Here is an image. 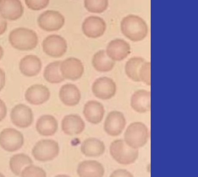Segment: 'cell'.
I'll return each instance as SVG.
<instances>
[{
	"mask_svg": "<svg viewBox=\"0 0 198 177\" xmlns=\"http://www.w3.org/2000/svg\"><path fill=\"white\" fill-rule=\"evenodd\" d=\"M24 9L20 0H0V15L9 21L22 17Z\"/></svg>",
	"mask_w": 198,
	"mask_h": 177,
	"instance_id": "obj_11",
	"label": "cell"
},
{
	"mask_svg": "<svg viewBox=\"0 0 198 177\" xmlns=\"http://www.w3.org/2000/svg\"><path fill=\"white\" fill-rule=\"evenodd\" d=\"M106 53L113 61H122L130 54L131 47L123 39H115L107 45Z\"/></svg>",
	"mask_w": 198,
	"mask_h": 177,
	"instance_id": "obj_15",
	"label": "cell"
},
{
	"mask_svg": "<svg viewBox=\"0 0 198 177\" xmlns=\"http://www.w3.org/2000/svg\"><path fill=\"white\" fill-rule=\"evenodd\" d=\"M8 39L12 47L21 51L33 50L38 43V37L36 32L23 27L15 28L11 31Z\"/></svg>",
	"mask_w": 198,
	"mask_h": 177,
	"instance_id": "obj_2",
	"label": "cell"
},
{
	"mask_svg": "<svg viewBox=\"0 0 198 177\" xmlns=\"http://www.w3.org/2000/svg\"><path fill=\"white\" fill-rule=\"evenodd\" d=\"M28 9L34 11H39L46 9L50 4V0H24Z\"/></svg>",
	"mask_w": 198,
	"mask_h": 177,
	"instance_id": "obj_32",
	"label": "cell"
},
{
	"mask_svg": "<svg viewBox=\"0 0 198 177\" xmlns=\"http://www.w3.org/2000/svg\"><path fill=\"white\" fill-rule=\"evenodd\" d=\"M5 84V74L3 69H0V91L3 89Z\"/></svg>",
	"mask_w": 198,
	"mask_h": 177,
	"instance_id": "obj_36",
	"label": "cell"
},
{
	"mask_svg": "<svg viewBox=\"0 0 198 177\" xmlns=\"http://www.w3.org/2000/svg\"><path fill=\"white\" fill-rule=\"evenodd\" d=\"M110 177H134L133 175L125 169H119L115 170Z\"/></svg>",
	"mask_w": 198,
	"mask_h": 177,
	"instance_id": "obj_33",
	"label": "cell"
},
{
	"mask_svg": "<svg viewBox=\"0 0 198 177\" xmlns=\"http://www.w3.org/2000/svg\"><path fill=\"white\" fill-rule=\"evenodd\" d=\"M126 125V120L120 111H113L107 115L104 123V130L108 135L117 136L120 135Z\"/></svg>",
	"mask_w": 198,
	"mask_h": 177,
	"instance_id": "obj_14",
	"label": "cell"
},
{
	"mask_svg": "<svg viewBox=\"0 0 198 177\" xmlns=\"http://www.w3.org/2000/svg\"><path fill=\"white\" fill-rule=\"evenodd\" d=\"M36 128L41 135L51 136L54 135L57 132L58 122L55 117L51 115H43L38 119Z\"/></svg>",
	"mask_w": 198,
	"mask_h": 177,
	"instance_id": "obj_24",
	"label": "cell"
},
{
	"mask_svg": "<svg viewBox=\"0 0 198 177\" xmlns=\"http://www.w3.org/2000/svg\"><path fill=\"white\" fill-rule=\"evenodd\" d=\"M146 62L145 59L140 57H133L127 61L125 71L126 74L131 79L135 82L140 81L139 71L143 63Z\"/></svg>",
	"mask_w": 198,
	"mask_h": 177,
	"instance_id": "obj_28",
	"label": "cell"
},
{
	"mask_svg": "<svg viewBox=\"0 0 198 177\" xmlns=\"http://www.w3.org/2000/svg\"><path fill=\"white\" fill-rule=\"evenodd\" d=\"M110 154L115 160L121 165H128L137 160L139 151L129 146L123 140L117 139L112 142Z\"/></svg>",
	"mask_w": 198,
	"mask_h": 177,
	"instance_id": "obj_3",
	"label": "cell"
},
{
	"mask_svg": "<svg viewBox=\"0 0 198 177\" xmlns=\"http://www.w3.org/2000/svg\"><path fill=\"white\" fill-rule=\"evenodd\" d=\"M39 27L47 32L61 30L65 23V18L59 11L47 10L39 15L37 19Z\"/></svg>",
	"mask_w": 198,
	"mask_h": 177,
	"instance_id": "obj_6",
	"label": "cell"
},
{
	"mask_svg": "<svg viewBox=\"0 0 198 177\" xmlns=\"http://www.w3.org/2000/svg\"><path fill=\"white\" fill-rule=\"evenodd\" d=\"M59 97L66 106H74L80 102L81 94L80 90L73 84L67 83L61 87L59 91Z\"/></svg>",
	"mask_w": 198,
	"mask_h": 177,
	"instance_id": "obj_22",
	"label": "cell"
},
{
	"mask_svg": "<svg viewBox=\"0 0 198 177\" xmlns=\"http://www.w3.org/2000/svg\"><path fill=\"white\" fill-rule=\"evenodd\" d=\"M81 152L86 156L97 158L104 154L105 146L103 141L95 138H89L82 142Z\"/></svg>",
	"mask_w": 198,
	"mask_h": 177,
	"instance_id": "obj_23",
	"label": "cell"
},
{
	"mask_svg": "<svg viewBox=\"0 0 198 177\" xmlns=\"http://www.w3.org/2000/svg\"><path fill=\"white\" fill-rule=\"evenodd\" d=\"M23 144V134L15 128H5L0 133V146L7 152L18 151L22 148Z\"/></svg>",
	"mask_w": 198,
	"mask_h": 177,
	"instance_id": "obj_7",
	"label": "cell"
},
{
	"mask_svg": "<svg viewBox=\"0 0 198 177\" xmlns=\"http://www.w3.org/2000/svg\"><path fill=\"white\" fill-rule=\"evenodd\" d=\"M33 163V160L28 155L19 153L13 155L10 159L9 166L11 172L17 176H19L25 166Z\"/></svg>",
	"mask_w": 198,
	"mask_h": 177,
	"instance_id": "obj_26",
	"label": "cell"
},
{
	"mask_svg": "<svg viewBox=\"0 0 198 177\" xmlns=\"http://www.w3.org/2000/svg\"><path fill=\"white\" fill-rule=\"evenodd\" d=\"M7 114V107L5 102L0 99V122L5 118Z\"/></svg>",
	"mask_w": 198,
	"mask_h": 177,
	"instance_id": "obj_34",
	"label": "cell"
},
{
	"mask_svg": "<svg viewBox=\"0 0 198 177\" xmlns=\"http://www.w3.org/2000/svg\"><path fill=\"white\" fill-rule=\"evenodd\" d=\"M55 177H70L68 176H67L66 174H58L57 176H55Z\"/></svg>",
	"mask_w": 198,
	"mask_h": 177,
	"instance_id": "obj_38",
	"label": "cell"
},
{
	"mask_svg": "<svg viewBox=\"0 0 198 177\" xmlns=\"http://www.w3.org/2000/svg\"><path fill=\"white\" fill-rule=\"evenodd\" d=\"M0 177H5V176L2 174L0 173Z\"/></svg>",
	"mask_w": 198,
	"mask_h": 177,
	"instance_id": "obj_39",
	"label": "cell"
},
{
	"mask_svg": "<svg viewBox=\"0 0 198 177\" xmlns=\"http://www.w3.org/2000/svg\"><path fill=\"white\" fill-rule=\"evenodd\" d=\"M8 27L7 20L0 15V35H3L7 30Z\"/></svg>",
	"mask_w": 198,
	"mask_h": 177,
	"instance_id": "obj_35",
	"label": "cell"
},
{
	"mask_svg": "<svg viewBox=\"0 0 198 177\" xmlns=\"http://www.w3.org/2000/svg\"><path fill=\"white\" fill-rule=\"evenodd\" d=\"M42 48L47 55L53 58H60L67 50V43L63 37L52 34L46 37L42 42Z\"/></svg>",
	"mask_w": 198,
	"mask_h": 177,
	"instance_id": "obj_8",
	"label": "cell"
},
{
	"mask_svg": "<svg viewBox=\"0 0 198 177\" xmlns=\"http://www.w3.org/2000/svg\"><path fill=\"white\" fill-rule=\"evenodd\" d=\"M148 139V129L143 123H132L124 134V141L133 149H138L144 146Z\"/></svg>",
	"mask_w": 198,
	"mask_h": 177,
	"instance_id": "obj_4",
	"label": "cell"
},
{
	"mask_svg": "<svg viewBox=\"0 0 198 177\" xmlns=\"http://www.w3.org/2000/svg\"><path fill=\"white\" fill-rule=\"evenodd\" d=\"M77 173L80 177H103L104 168L96 160H84L79 164Z\"/></svg>",
	"mask_w": 198,
	"mask_h": 177,
	"instance_id": "obj_18",
	"label": "cell"
},
{
	"mask_svg": "<svg viewBox=\"0 0 198 177\" xmlns=\"http://www.w3.org/2000/svg\"><path fill=\"white\" fill-rule=\"evenodd\" d=\"M139 78L140 81H143L147 85H151V63L148 62H145L141 67L139 71Z\"/></svg>",
	"mask_w": 198,
	"mask_h": 177,
	"instance_id": "obj_31",
	"label": "cell"
},
{
	"mask_svg": "<svg viewBox=\"0 0 198 177\" xmlns=\"http://www.w3.org/2000/svg\"><path fill=\"white\" fill-rule=\"evenodd\" d=\"M50 92L47 87L42 85H34L28 88L25 94V100L30 104L39 105L48 101Z\"/></svg>",
	"mask_w": 198,
	"mask_h": 177,
	"instance_id": "obj_16",
	"label": "cell"
},
{
	"mask_svg": "<svg viewBox=\"0 0 198 177\" xmlns=\"http://www.w3.org/2000/svg\"><path fill=\"white\" fill-rule=\"evenodd\" d=\"M41 67V60L36 55H26L20 62V70L22 74L27 77H34L38 75Z\"/></svg>",
	"mask_w": 198,
	"mask_h": 177,
	"instance_id": "obj_21",
	"label": "cell"
},
{
	"mask_svg": "<svg viewBox=\"0 0 198 177\" xmlns=\"http://www.w3.org/2000/svg\"><path fill=\"white\" fill-rule=\"evenodd\" d=\"M92 63L97 71L108 72L113 69L115 65V62L107 55L106 51L101 50L94 54Z\"/></svg>",
	"mask_w": 198,
	"mask_h": 177,
	"instance_id": "obj_25",
	"label": "cell"
},
{
	"mask_svg": "<svg viewBox=\"0 0 198 177\" xmlns=\"http://www.w3.org/2000/svg\"><path fill=\"white\" fill-rule=\"evenodd\" d=\"M106 29L107 25L104 20L97 16L86 18L82 25L83 33L91 39H96L103 35Z\"/></svg>",
	"mask_w": 198,
	"mask_h": 177,
	"instance_id": "obj_9",
	"label": "cell"
},
{
	"mask_svg": "<svg viewBox=\"0 0 198 177\" xmlns=\"http://www.w3.org/2000/svg\"><path fill=\"white\" fill-rule=\"evenodd\" d=\"M104 106L96 100H90L84 106L83 114L87 121L94 124L102 121L104 115Z\"/></svg>",
	"mask_w": 198,
	"mask_h": 177,
	"instance_id": "obj_19",
	"label": "cell"
},
{
	"mask_svg": "<svg viewBox=\"0 0 198 177\" xmlns=\"http://www.w3.org/2000/svg\"><path fill=\"white\" fill-rule=\"evenodd\" d=\"M32 153L36 160L42 162L51 161L59 154V144L53 139H42L33 147Z\"/></svg>",
	"mask_w": 198,
	"mask_h": 177,
	"instance_id": "obj_5",
	"label": "cell"
},
{
	"mask_svg": "<svg viewBox=\"0 0 198 177\" xmlns=\"http://www.w3.org/2000/svg\"><path fill=\"white\" fill-rule=\"evenodd\" d=\"M131 105L134 110L139 113L148 111L151 108L150 92L145 90L135 92L131 97Z\"/></svg>",
	"mask_w": 198,
	"mask_h": 177,
	"instance_id": "obj_20",
	"label": "cell"
},
{
	"mask_svg": "<svg viewBox=\"0 0 198 177\" xmlns=\"http://www.w3.org/2000/svg\"><path fill=\"white\" fill-rule=\"evenodd\" d=\"M116 90L117 87L114 81L106 77L96 79L92 86L94 96L101 100L110 99L115 96Z\"/></svg>",
	"mask_w": 198,
	"mask_h": 177,
	"instance_id": "obj_10",
	"label": "cell"
},
{
	"mask_svg": "<svg viewBox=\"0 0 198 177\" xmlns=\"http://www.w3.org/2000/svg\"><path fill=\"white\" fill-rule=\"evenodd\" d=\"M11 118L13 124L17 127L26 128L33 123V111L28 106L22 104H18L12 109Z\"/></svg>",
	"mask_w": 198,
	"mask_h": 177,
	"instance_id": "obj_13",
	"label": "cell"
},
{
	"mask_svg": "<svg viewBox=\"0 0 198 177\" xmlns=\"http://www.w3.org/2000/svg\"><path fill=\"white\" fill-rule=\"evenodd\" d=\"M84 7L89 13L101 14L107 10L108 0H84Z\"/></svg>",
	"mask_w": 198,
	"mask_h": 177,
	"instance_id": "obj_29",
	"label": "cell"
},
{
	"mask_svg": "<svg viewBox=\"0 0 198 177\" xmlns=\"http://www.w3.org/2000/svg\"><path fill=\"white\" fill-rule=\"evenodd\" d=\"M60 71L65 79L75 81L82 77L84 68L80 60L75 58H69L61 62Z\"/></svg>",
	"mask_w": 198,
	"mask_h": 177,
	"instance_id": "obj_12",
	"label": "cell"
},
{
	"mask_svg": "<svg viewBox=\"0 0 198 177\" xmlns=\"http://www.w3.org/2000/svg\"><path fill=\"white\" fill-rule=\"evenodd\" d=\"M85 124L77 114H69L63 118L61 122L62 130L67 135H78L84 130Z\"/></svg>",
	"mask_w": 198,
	"mask_h": 177,
	"instance_id": "obj_17",
	"label": "cell"
},
{
	"mask_svg": "<svg viewBox=\"0 0 198 177\" xmlns=\"http://www.w3.org/2000/svg\"><path fill=\"white\" fill-rule=\"evenodd\" d=\"M3 55H4V51L2 47L0 46V60L3 57Z\"/></svg>",
	"mask_w": 198,
	"mask_h": 177,
	"instance_id": "obj_37",
	"label": "cell"
},
{
	"mask_svg": "<svg viewBox=\"0 0 198 177\" xmlns=\"http://www.w3.org/2000/svg\"><path fill=\"white\" fill-rule=\"evenodd\" d=\"M121 32L131 41L139 42L148 34V26L141 17L130 14L123 18L120 23Z\"/></svg>",
	"mask_w": 198,
	"mask_h": 177,
	"instance_id": "obj_1",
	"label": "cell"
},
{
	"mask_svg": "<svg viewBox=\"0 0 198 177\" xmlns=\"http://www.w3.org/2000/svg\"><path fill=\"white\" fill-rule=\"evenodd\" d=\"M61 61H57L49 64L44 69V76L48 83H61L65 80L60 71Z\"/></svg>",
	"mask_w": 198,
	"mask_h": 177,
	"instance_id": "obj_27",
	"label": "cell"
},
{
	"mask_svg": "<svg viewBox=\"0 0 198 177\" xmlns=\"http://www.w3.org/2000/svg\"><path fill=\"white\" fill-rule=\"evenodd\" d=\"M20 176L21 177H47L44 169L32 164L25 167L22 170Z\"/></svg>",
	"mask_w": 198,
	"mask_h": 177,
	"instance_id": "obj_30",
	"label": "cell"
}]
</instances>
